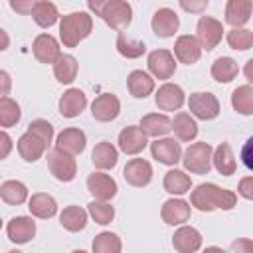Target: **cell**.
<instances>
[{"label":"cell","mask_w":253,"mask_h":253,"mask_svg":"<svg viewBox=\"0 0 253 253\" xmlns=\"http://www.w3.org/2000/svg\"><path fill=\"white\" fill-rule=\"evenodd\" d=\"M53 73L59 83H71L77 75V59L73 55H59L53 63Z\"/></svg>","instance_id":"36"},{"label":"cell","mask_w":253,"mask_h":253,"mask_svg":"<svg viewBox=\"0 0 253 253\" xmlns=\"http://www.w3.org/2000/svg\"><path fill=\"white\" fill-rule=\"evenodd\" d=\"M28 208L36 217H42V219L53 217L55 211H57V204L49 194H34L30 198V206Z\"/></svg>","instance_id":"27"},{"label":"cell","mask_w":253,"mask_h":253,"mask_svg":"<svg viewBox=\"0 0 253 253\" xmlns=\"http://www.w3.org/2000/svg\"><path fill=\"white\" fill-rule=\"evenodd\" d=\"M61 219V225L69 231H81L85 225H87V211L79 206H69L61 211L59 215Z\"/></svg>","instance_id":"32"},{"label":"cell","mask_w":253,"mask_h":253,"mask_svg":"<svg viewBox=\"0 0 253 253\" xmlns=\"http://www.w3.org/2000/svg\"><path fill=\"white\" fill-rule=\"evenodd\" d=\"M123 176L130 186L142 188L152 180V166L142 158H132V160L126 162V166L123 170Z\"/></svg>","instance_id":"9"},{"label":"cell","mask_w":253,"mask_h":253,"mask_svg":"<svg viewBox=\"0 0 253 253\" xmlns=\"http://www.w3.org/2000/svg\"><path fill=\"white\" fill-rule=\"evenodd\" d=\"M113 30H125L132 20V8L125 0H111L101 16Z\"/></svg>","instance_id":"7"},{"label":"cell","mask_w":253,"mask_h":253,"mask_svg":"<svg viewBox=\"0 0 253 253\" xmlns=\"http://www.w3.org/2000/svg\"><path fill=\"white\" fill-rule=\"evenodd\" d=\"M28 130L36 132V134H38L42 140H45V144L49 146V142H51V138H53V126H51L47 121H43V119H36V121L30 123Z\"/></svg>","instance_id":"43"},{"label":"cell","mask_w":253,"mask_h":253,"mask_svg":"<svg viewBox=\"0 0 253 253\" xmlns=\"http://www.w3.org/2000/svg\"><path fill=\"white\" fill-rule=\"evenodd\" d=\"M89 213H91V217H93L97 223H101V225L111 223L113 217H115V210H113V206L107 204L105 200L91 202V204H89Z\"/></svg>","instance_id":"41"},{"label":"cell","mask_w":253,"mask_h":253,"mask_svg":"<svg viewBox=\"0 0 253 253\" xmlns=\"http://www.w3.org/2000/svg\"><path fill=\"white\" fill-rule=\"evenodd\" d=\"M119 111H121V103L115 95L111 93H105V95H99L93 105H91V113H93V119L101 121V123H109L113 119L119 117Z\"/></svg>","instance_id":"11"},{"label":"cell","mask_w":253,"mask_h":253,"mask_svg":"<svg viewBox=\"0 0 253 253\" xmlns=\"http://www.w3.org/2000/svg\"><path fill=\"white\" fill-rule=\"evenodd\" d=\"M119 160V152L111 142H99L93 148V164L101 170H109L117 164Z\"/></svg>","instance_id":"29"},{"label":"cell","mask_w":253,"mask_h":253,"mask_svg":"<svg viewBox=\"0 0 253 253\" xmlns=\"http://www.w3.org/2000/svg\"><path fill=\"white\" fill-rule=\"evenodd\" d=\"M251 2H253V0H251Z\"/></svg>","instance_id":"53"},{"label":"cell","mask_w":253,"mask_h":253,"mask_svg":"<svg viewBox=\"0 0 253 253\" xmlns=\"http://www.w3.org/2000/svg\"><path fill=\"white\" fill-rule=\"evenodd\" d=\"M32 18H34V22H36L38 26L49 28V26H53V24L57 22L59 14H57L55 4H51V2H47V0H42V2L36 4L34 12H32Z\"/></svg>","instance_id":"34"},{"label":"cell","mask_w":253,"mask_h":253,"mask_svg":"<svg viewBox=\"0 0 253 253\" xmlns=\"http://www.w3.org/2000/svg\"><path fill=\"white\" fill-rule=\"evenodd\" d=\"M184 105V91L176 83H164L156 91V107L160 111H178Z\"/></svg>","instance_id":"10"},{"label":"cell","mask_w":253,"mask_h":253,"mask_svg":"<svg viewBox=\"0 0 253 253\" xmlns=\"http://www.w3.org/2000/svg\"><path fill=\"white\" fill-rule=\"evenodd\" d=\"M85 105H87V97L81 89H67L63 93V97L59 99V113L67 119H73V117L81 115Z\"/></svg>","instance_id":"20"},{"label":"cell","mask_w":253,"mask_h":253,"mask_svg":"<svg viewBox=\"0 0 253 253\" xmlns=\"http://www.w3.org/2000/svg\"><path fill=\"white\" fill-rule=\"evenodd\" d=\"M6 233L14 243H28L36 233V223L32 217L20 215V217H14L12 221H8Z\"/></svg>","instance_id":"21"},{"label":"cell","mask_w":253,"mask_h":253,"mask_svg":"<svg viewBox=\"0 0 253 253\" xmlns=\"http://www.w3.org/2000/svg\"><path fill=\"white\" fill-rule=\"evenodd\" d=\"M47 168L59 182H71L77 174V166H75V160L71 158V154H67L59 148L47 152Z\"/></svg>","instance_id":"4"},{"label":"cell","mask_w":253,"mask_h":253,"mask_svg":"<svg viewBox=\"0 0 253 253\" xmlns=\"http://www.w3.org/2000/svg\"><path fill=\"white\" fill-rule=\"evenodd\" d=\"M152 156L162 162V164H168V166H174L178 160H182V148H180V142H176L174 138H162V140H154L152 146Z\"/></svg>","instance_id":"13"},{"label":"cell","mask_w":253,"mask_h":253,"mask_svg":"<svg viewBox=\"0 0 253 253\" xmlns=\"http://www.w3.org/2000/svg\"><path fill=\"white\" fill-rule=\"evenodd\" d=\"M227 43L233 47V49H249L253 45V34L245 28H233L229 34H227Z\"/></svg>","instance_id":"42"},{"label":"cell","mask_w":253,"mask_h":253,"mask_svg":"<svg viewBox=\"0 0 253 253\" xmlns=\"http://www.w3.org/2000/svg\"><path fill=\"white\" fill-rule=\"evenodd\" d=\"M111 0H87V6L91 12H95V16H103V10L107 8Z\"/></svg>","instance_id":"48"},{"label":"cell","mask_w":253,"mask_h":253,"mask_svg":"<svg viewBox=\"0 0 253 253\" xmlns=\"http://www.w3.org/2000/svg\"><path fill=\"white\" fill-rule=\"evenodd\" d=\"M241 162H243L249 170H253V136H249V138L245 140L243 148H241Z\"/></svg>","instance_id":"46"},{"label":"cell","mask_w":253,"mask_h":253,"mask_svg":"<svg viewBox=\"0 0 253 253\" xmlns=\"http://www.w3.org/2000/svg\"><path fill=\"white\" fill-rule=\"evenodd\" d=\"M178 2L190 14H202L210 4V0H178Z\"/></svg>","instance_id":"44"},{"label":"cell","mask_w":253,"mask_h":253,"mask_svg":"<svg viewBox=\"0 0 253 253\" xmlns=\"http://www.w3.org/2000/svg\"><path fill=\"white\" fill-rule=\"evenodd\" d=\"M172 245L176 251L180 253H192V251H198L200 245H202V235L198 229L194 227H180L176 233H174V239H172Z\"/></svg>","instance_id":"23"},{"label":"cell","mask_w":253,"mask_h":253,"mask_svg":"<svg viewBox=\"0 0 253 253\" xmlns=\"http://www.w3.org/2000/svg\"><path fill=\"white\" fill-rule=\"evenodd\" d=\"M0 196L6 204L10 206H18V204H24L26 198H28V188L18 182V180H6L2 186H0Z\"/></svg>","instance_id":"31"},{"label":"cell","mask_w":253,"mask_h":253,"mask_svg":"<svg viewBox=\"0 0 253 253\" xmlns=\"http://www.w3.org/2000/svg\"><path fill=\"white\" fill-rule=\"evenodd\" d=\"M172 130H174V134H176L180 140L190 142V140H194L196 134H198V125H196V121H194L188 113H178V115L174 117V121H172Z\"/></svg>","instance_id":"28"},{"label":"cell","mask_w":253,"mask_h":253,"mask_svg":"<svg viewBox=\"0 0 253 253\" xmlns=\"http://www.w3.org/2000/svg\"><path fill=\"white\" fill-rule=\"evenodd\" d=\"M20 121V107L16 101H12L10 97L2 95L0 99V125L2 126H12Z\"/></svg>","instance_id":"39"},{"label":"cell","mask_w":253,"mask_h":253,"mask_svg":"<svg viewBox=\"0 0 253 253\" xmlns=\"http://www.w3.org/2000/svg\"><path fill=\"white\" fill-rule=\"evenodd\" d=\"M126 85H128L130 95L136 97V99H144V97H148L154 91V79L148 73L140 71V69H136V71H132L128 75Z\"/></svg>","instance_id":"25"},{"label":"cell","mask_w":253,"mask_h":253,"mask_svg":"<svg viewBox=\"0 0 253 253\" xmlns=\"http://www.w3.org/2000/svg\"><path fill=\"white\" fill-rule=\"evenodd\" d=\"M188 107L192 115L202 121H211L219 115V103L211 93H192L188 99Z\"/></svg>","instance_id":"6"},{"label":"cell","mask_w":253,"mask_h":253,"mask_svg":"<svg viewBox=\"0 0 253 253\" xmlns=\"http://www.w3.org/2000/svg\"><path fill=\"white\" fill-rule=\"evenodd\" d=\"M93 20L87 12H71L59 22V38L65 47H75L81 40L91 34Z\"/></svg>","instance_id":"2"},{"label":"cell","mask_w":253,"mask_h":253,"mask_svg":"<svg viewBox=\"0 0 253 253\" xmlns=\"http://www.w3.org/2000/svg\"><path fill=\"white\" fill-rule=\"evenodd\" d=\"M174 53L176 57L186 63V65H192L200 59L202 55V45L198 42V38H192V36H180L176 40V45H174Z\"/></svg>","instance_id":"19"},{"label":"cell","mask_w":253,"mask_h":253,"mask_svg":"<svg viewBox=\"0 0 253 253\" xmlns=\"http://www.w3.org/2000/svg\"><path fill=\"white\" fill-rule=\"evenodd\" d=\"M243 73H245V77L253 83V59H249L247 63H245V67H243Z\"/></svg>","instance_id":"51"},{"label":"cell","mask_w":253,"mask_h":253,"mask_svg":"<svg viewBox=\"0 0 253 253\" xmlns=\"http://www.w3.org/2000/svg\"><path fill=\"white\" fill-rule=\"evenodd\" d=\"M34 55L40 63H55L59 59V43L53 36L42 34L34 42Z\"/></svg>","instance_id":"16"},{"label":"cell","mask_w":253,"mask_h":253,"mask_svg":"<svg viewBox=\"0 0 253 253\" xmlns=\"http://www.w3.org/2000/svg\"><path fill=\"white\" fill-rule=\"evenodd\" d=\"M180 26V20H178V14L170 8H160L154 16H152V32L158 36V38H170L176 34Z\"/></svg>","instance_id":"14"},{"label":"cell","mask_w":253,"mask_h":253,"mask_svg":"<svg viewBox=\"0 0 253 253\" xmlns=\"http://www.w3.org/2000/svg\"><path fill=\"white\" fill-rule=\"evenodd\" d=\"M221 36H223V28L215 18H210V16L200 18V22L196 26V38L204 49H208V51L213 49L221 42Z\"/></svg>","instance_id":"5"},{"label":"cell","mask_w":253,"mask_h":253,"mask_svg":"<svg viewBox=\"0 0 253 253\" xmlns=\"http://www.w3.org/2000/svg\"><path fill=\"white\" fill-rule=\"evenodd\" d=\"M0 77H2V83H4V91H2V95H8V87H10V77H8V73H6V71H2V73H0Z\"/></svg>","instance_id":"52"},{"label":"cell","mask_w":253,"mask_h":253,"mask_svg":"<svg viewBox=\"0 0 253 253\" xmlns=\"http://www.w3.org/2000/svg\"><path fill=\"white\" fill-rule=\"evenodd\" d=\"M229 249H231V251H253V241H249V239H239V241L231 243Z\"/></svg>","instance_id":"49"},{"label":"cell","mask_w":253,"mask_h":253,"mask_svg":"<svg viewBox=\"0 0 253 253\" xmlns=\"http://www.w3.org/2000/svg\"><path fill=\"white\" fill-rule=\"evenodd\" d=\"M162 219L170 225H178L190 219V204L184 200H168L162 206Z\"/></svg>","instance_id":"24"},{"label":"cell","mask_w":253,"mask_h":253,"mask_svg":"<svg viewBox=\"0 0 253 253\" xmlns=\"http://www.w3.org/2000/svg\"><path fill=\"white\" fill-rule=\"evenodd\" d=\"M146 146V134L140 126H126L119 134V148L125 154H138Z\"/></svg>","instance_id":"17"},{"label":"cell","mask_w":253,"mask_h":253,"mask_svg":"<svg viewBox=\"0 0 253 253\" xmlns=\"http://www.w3.org/2000/svg\"><path fill=\"white\" fill-rule=\"evenodd\" d=\"M213 166L219 174L223 176H231L235 174V158H233V152H231V146L227 142H221L215 152H213Z\"/></svg>","instance_id":"30"},{"label":"cell","mask_w":253,"mask_h":253,"mask_svg":"<svg viewBox=\"0 0 253 253\" xmlns=\"http://www.w3.org/2000/svg\"><path fill=\"white\" fill-rule=\"evenodd\" d=\"M38 0H10V6L18 14H32Z\"/></svg>","instance_id":"45"},{"label":"cell","mask_w":253,"mask_h":253,"mask_svg":"<svg viewBox=\"0 0 253 253\" xmlns=\"http://www.w3.org/2000/svg\"><path fill=\"white\" fill-rule=\"evenodd\" d=\"M190 202L200 211H211V210H231L237 202V196L229 190H223L215 184H200L192 196Z\"/></svg>","instance_id":"1"},{"label":"cell","mask_w":253,"mask_h":253,"mask_svg":"<svg viewBox=\"0 0 253 253\" xmlns=\"http://www.w3.org/2000/svg\"><path fill=\"white\" fill-rule=\"evenodd\" d=\"M190 186H192V180L182 170H170L164 176V190L170 194H176V196L186 194V192H190Z\"/></svg>","instance_id":"33"},{"label":"cell","mask_w":253,"mask_h":253,"mask_svg":"<svg viewBox=\"0 0 253 253\" xmlns=\"http://www.w3.org/2000/svg\"><path fill=\"white\" fill-rule=\"evenodd\" d=\"M45 148H47L45 140H42V138H40L36 132H32V130L24 132V134L20 136V140H18V152H20V156H22L26 162H36L38 158H42V154L45 152Z\"/></svg>","instance_id":"12"},{"label":"cell","mask_w":253,"mask_h":253,"mask_svg":"<svg viewBox=\"0 0 253 253\" xmlns=\"http://www.w3.org/2000/svg\"><path fill=\"white\" fill-rule=\"evenodd\" d=\"M148 69L158 79H170L176 71L174 55L168 49H154L148 53Z\"/></svg>","instance_id":"8"},{"label":"cell","mask_w":253,"mask_h":253,"mask_svg":"<svg viewBox=\"0 0 253 253\" xmlns=\"http://www.w3.org/2000/svg\"><path fill=\"white\" fill-rule=\"evenodd\" d=\"M253 10L251 0H229L225 6V22L233 28H241L243 24L249 22Z\"/></svg>","instance_id":"22"},{"label":"cell","mask_w":253,"mask_h":253,"mask_svg":"<svg viewBox=\"0 0 253 253\" xmlns=\"http://www.w3.org/2000/svg\"><path fill=\"white\" fill-rule=\"evenodd\" d=\"M117 49H119L121 55L128 57V59H134V57H140V55L146 51V45H144V42L132 40V38L126 36L125 32H119V38H117Z\"/></svg>","instance_id":"38"},{"label":"cell","mask_w":253,"mask_h":253,"mask_svg":"<svg viewBox=\"0 0 253 253\" xmlns=\"http://www.w3.org/2000/svg\"><path fill=\"white\" fill-rule=\"evenodd\" d=\"M87 188L89 192L95 196V200H111L117 194V182L103 172H93L87 178Z\"/></svg>","instance_id":"15"},{"label":"cell","mask_w":253,"mask_h":253,"mask_svg":"<svg viewBox=\"0 0 253 253\" xmlns=\"http://www.w3.org/2000/svg\"><path fill=\"white\" fill-rule=\"evenodd\" d=\"M237 71V63L231 57H219L211 65V77L219 83H229L231 79H235Z\"/></svg>","instance_id":"37"},{"label":"cell","mask_w":253,"mask_h":253,"mask_svg":"<svg viewBox=\"0 0 253 253\" xmlns=\"http://www.w3.org/2000/svg\"><path fill=\"white\" fill-rule=\"evenodd\" d=\"M93 251H97V253H119L121 251V239L115 233L105 231V233L95 237Z\"/></svg>","instance_id":"40"},{"label":"cell","mask_w":253,"mask_h":253,"mask_svg":"<svg viewBox=\"0 0 253 253\" xmlns=\"http://www.w3.org/2000/svg\"><path fill=\"white\" fill-rule=\"evenodd\" d=\"M182 160L186 170H190L192 174H208L213 160L211 146L208 142H194L192 146H188Z\"/></svg>","instance_id":"3"},{"label":"cell","mask_w":253,"mask_h":253,"mask_svg":"<svg viewBox=\"0 0 253 253\" xmlns=\"http://www.w3.org/2000/svg\"><path fill=\"white\" fill-rule=\"evenodd\" d=\"M0 140H2V158H6L8 156V152H10V146H12V140H10V136L6 134V132H2L0 134Z\"/></svg>","instance_id":"50"},{"label":"cell","mask_w":253,"mask_h":253,"mask_svg":"<svg viewBox=\"0 0 253 253\" xmlns=\"http://www.w3.org/2000/svg\"><path fill=\"white\" fill-rule=\"evenodd\" d=\"M140 128L144 130L146 136H160V134H166V132L172 128V121H170L166 115L152 113V115L142 117Z\"/></svg>","instance_id":"26"},{"label":"cell","mask_w":253,"mask_h":253,"mask_svg":"<svg viewBox=\"0 0 253 253\" xmlns=\"http://www.w3.org/2000/svg\"><path fill=\"white\" fill-rule=\"evenodd\" d=\"M239 196L245 198V200H253V176H247L239 182V188H237Z\"/></svg>","instance_id":"47"},{"label":"cell","mask_w":253,"mask_h":253,"mask_svg":"<svg viewBox=\"0 0 253 253\" xmlns=\"http://www.w3.org/2000/svg\"><path fill=\"white\" fill-rule=\"evenodd\" d=\"M85 132L79 130V128H65L57 134V148L75 156V154H81L85 150Z\"/></svg>","instance_id":"18"},{"label":"cell","mask_w":253,"mask_h":253,"mask_svg":"<svg viewBox=\"0 0 253 253\" xmlns=\"http://www.w3.org/2000/svg\"><path fill=\"white\" fill-rule=\"evenodd\" d=\"M231 105L239 115H253V87L241 85L231 93Z\"/></svg>","instance_id":"35"}]
</instances>
